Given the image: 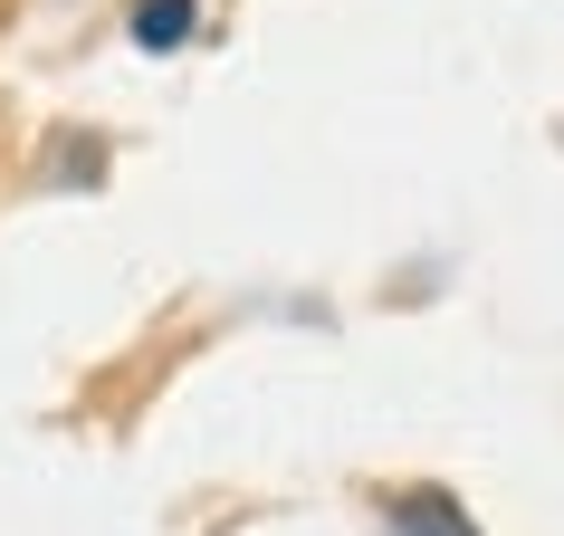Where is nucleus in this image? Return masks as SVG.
Masks as SVG:
<instances>
[{
	"label": "nucleus",
	"instance_id": "obj_1",
	"mask_svg": "<svg viewBox=\"0 0 564 536\" xmlns=\"http://www.w3.org/2000/svg\"><path fill=\"white\" fill-rule=\"evenodd\" d=\"M383 517H392V536H478L469 507L449 499V489H392Z\"/></svg>",
	"mask_w": 564,
	"mask_h": 536
},
{
	"label": "nucleus",
	"instance_id": "obj_2",
	"mask_svg": "<svg viewBox=\"0 0 564 536\" xmlns=\"http://www.w3.org/2000/svg\"><path fill=\"white\" fill-rule=\"evenodd\" d=\"M202 30V0H134V49H182V39Z\"/></svg>",
	"mask_w": 564,
	"mask_h": 536
},
{
	"label": "nucleus",
	"instance_id": "obj_3",
	"mask_svg": "<svg viewBox=\"0 0 564 536\" xmlns=\"http://www.w3.org/2000/svg\"><path fill=\"white\" fill-rule=\"evenodd\" d=\"M48 173H58V182H96V173H106V144H58Z\"/></svg>",
	"mask_w": 564,
	"mask_h": 536
}]
</instances>
